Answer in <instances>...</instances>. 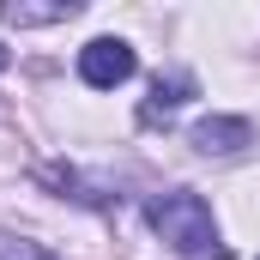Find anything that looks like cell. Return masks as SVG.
<instances>
[{"label": "cell", "instance_id": "3957f363", "mask_svg": "<svg viewBox=\"0 0 260 260\" xmlns=\"http://www.w3.org/2000/svg\"><path fill=\"white\" fill-rule=\"evenodd\" d=\"M194 145L206 151V157L242 151V145H248V121H242V115H206V121L194 127Z\"/></svg>", "mask_w": 260, "mask_h": 260}, {"label": "cell", "instance_id": "6da1fadb", "mask_svg": "<svg viewBox=\"0 0 260 260\" xmlns=\"http://www.w3.org/2000/svg\"><path fill=\"white\" fill-rule=\"evenodd\" d=\"M151 230L170 242L176 260H224L230 248L218 242V224H212V206L200 194H157L151 200Z\"/></svg>", "mask_w": 260, "mask_h": 260}, {"label": "cell", "instance_id": "52a82bcc", "mask_svg": "<svg viewBox=\"0 0 260 260\" xmlns=\"http://www.w3.org/2000/svg\"><path fill=\"white\" fill-rule=\"evenodd\" d=\"M0 67H6V55H0Z\"/></svg>", "mask_w": 260, "mask_h": 260}, {"label": "cell", "instance_id": "5b68a950", "mask_svg": "<svg viewBox=\"0 0 260 260\" xmlns=\"http://www.w3.org/2000/svg\"><path fill=\"white\" fill-rule=\"evenodd\" d=\"M0 260H61V254L43 248L37 236H12V230H0Z\"/></svg>", "mask_w": 260, "mask_h": 260}, {"label": "cell", "instance_id": "8992f818", "mask_svg": "<svg viewBox=\"0 0 260 260\" xmlns=\"http://www.w3.org/2000/svg\"><path fill=\"white\" fill-rule=\"evenodd\" d=\"M79 6H6V24H49V18H73Z\"/></svg>", "mask_w": 260, "mask_h": 260}, {"label": "cell", "instance_id": "7a4b0ae2", "mask_svg": "<svg viewBox=\"0 0 260 260\" xmlns=\"http://www.w3.org/2000/svg\"><path fill=\"white\" fill-rule=\"evenodd\" d=\"M133 49L121 37H97V43H85L79 49V79L91 85V91H115V85H127L133 79Z\"/></svg>", "mask_w": 260, "mask_h": 260}, {"label": "cell", "instance_id": "277c9868", "mask_svg": "<svg viewBox=\"0 0 260 260\" xmlns=\"http://www.w3.org/2000/svg\"><path fill=\"white\" fill-rule=\"evenodd\" d=\"M188 91H194V79L188 73H157V85H151V103H145V115H164V109H176V103H188Z\"/></svg>", "mask_w": 260, "mask_h": 260}]
</instances>
